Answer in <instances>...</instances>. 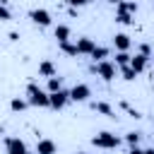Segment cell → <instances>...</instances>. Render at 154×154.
<instances>
[{"label":"cell","instance_id":"cell-11","mask_svg":"<svg viewBox=\"0 0 154 154\" xmlns=\"http://www.w3.org/2000/svg\"><path fill=\"white\" fill-rule=\"evenodd\" d=\"M147 60L149 58H144V55H140V53H135L132 58H130V67L140 75V72H144V67H147Z\"/></svg>","mask_w":154,"mask_h":154},{"label":"cell","instance_id":"cell-22","mask_svg":"<svg viewBox=\"0 0 154 154\" xmlns=\"http://www.w3.org/2000/svg\"><path fill=\"white\" fill-rule=\"evenodd\" d=\"M118 10H125V12H130V14H135L137 12V2H125V0H118V5H116Z\"/></svg>","mask_w":154,"mask_h":154},{"label":"cell","instance_id":"cell-13","mask_svg":"<svg viewBox=\"0 0 154 154\" xmlns=\"http://www.w3.org/2000/svg\"><path fill=\"white\" fill-rule=\"evenodd\" d=\"M91 108L96 111V113H101V116H106V118H116V111L106 103V101H96V103H91Z\"/></svg>","mask_w":154,"mask_h":154},{"label":"cell","instance_id":"cell-2","mask_svg":"<svg viewBox=\"0 0 154 154\" xmlns=\"http://www.w3.org/2000/svg\"><path fill=\"white\" fill-rule=\"evenodd\" d=\"M91 144L99 147V149H116L120 144V137L113 135V132H108V130H103V132H99V135L91 137Z\"/></svg>","mask_w":154,"mask_h":154},{"label":"cell","instance_id":"cell-16","mask_svg":"<svg viewBox=\"0 0 154 154\" xmlns=\"http://www.w3.org/2000/svg\"><path fill=\"white\" fill-rule=\"evenodd\" d=\"M63 89V77H48V84H46V91L48 94H53V91H60Z\"/></svg>","mask_w":154,"mask_h":154},{"label":"cell","instance_id":"cell-25","mask_svg":"<svg viewBox=\"0 0 154 154\" xmlns=\"http://www.w3.org/2000/svg\"><path fill=\"white\" fill-rule=\"evenodd\" d=\"M65 2H67V5L72 7V10H77V7H84V5L89 2V0H65Z\"/></svg>","mask_w":154,"mask_h":154},{"label":"cell","instance_id":"cell-19","mask_svg":"<svg viewBox=\"0 0 154 154\" xmlns=\"http://www.w3.org/2000/svg\"><path fill=\"white\" fill-rule=\"evenodd\" d=\"M130 58H132V55H130L128 51L116 53V63H113V65H116V67H125V65H130Z\"/></svg>","mask_w":154,"mask_h":154},{"label":"cell","instance_id":"cell-21","mask_svg":"<svg viewBox=\"0 0 154 154\" xmlns=\"http://www.w3.org/2000/svg\"><path fill=\"white\" fill-rule=\"evenodd\" d=\"M118 72H120V77H123V79H125V82H132V79H135V77H137V72H135V70H132V67H130V65H125V67H120V70H118Z\"/></svg>","mask_w":154,"mask_h":154},{"label":"cell","instance_id":"cell-23","mask_svg":"<svg viewBox=\"0 0 154 154\" xmlns=\"http://www.w3.org/2000/svg\"><path fill=\"white\" fill-rule=\"evenodd\" d=\"M140 137H142L140 132H128V135H125V142H128L130 147H137V144H140Z\"/></svg>","mask_w":154,"mask_h":154},{"label":"cell","instance_id":"cell-18","mask_svg":"<svg viewBox=\"0 0 154 154\" xmlns=\"http://www.w3.org/2000/svg\"><path fill=\"white\" fill-rule=\"evenodd\" d=\"M116 22H118V24H132V14L116 7Z\"/></svg>","mask_w":154,"mask_h":154},{"label":"cell","instance_id":"cell-29","mask_svg":"<svg viewBox=\"0 0 154 154\" xmlns=\"http://www.w3.org/2000/svg\"><path fill=\"white\" fill-rule=\"evenodd\" d=\"M108 2H113V5H118V0H108Z\"/></svg>","mask_w":154,"mask_h":154},{"label":"cell","instance_id":"cell-12","mask_svg":"<svg viewBox=\"0 0 154 154\" xmlns=\"http://www.w3.org/2000/svg\"><path fill=\"white\" fill-rule=\"evenodd\" d=\"M53 34H55V38H58V46H60V43H67V41H70V26H67V24H58Z\"/></svg>","mask_w":154,"mask_h":154},{"label":"cell","instance_id":"cell-31","mask_svg":"<svg viewBox=\"0 0 154 154\" xmlns=\"http://www.w3.org/2000/svg\"><path fill=\"white\" fill-rule=\"evenodd\" d=\"M89 2H96V0H89Z\"/></svg>","mask_w":154,"mask_h":154},{"label":"cell","instance_id":"cell-3","mask_svg":"<svg viewBox=\"0 0 154 154\" xmlns=\"http://www.w3.org/2000/svg\"><path fill=\"white\" fill-rule=\"evenodd\" d=\"M103 82H113L116 77H118V67L111 63V60H101V63H94V67H91Z\"/></svg>","mask_w":154,"mask_h":154},{"label":"cell","instance_id":"cell-8","mask_svg":"<svg viewBox=\"0 0 154 154\" xmlns=\"http://www.w3.org/2000/svg\"><path fill=\"white\" fill-rule=\"evenodd\" d=\"M77 53L79 55H91L94 53V48H96V43H94V38H89V36H82V38H77Z\"/></svg>","mask_w":154,"mask_h":154},{"label":"cell","instance_id":"cell-28","mask_svg":"<svg viewBox=\"0 0 154 154\" xmlns=\"http://www.w3.org/2000/svg\"><path fill=\"white\" fill-rule=\"evenodd\" d=\"M142 154H154V147H147V149H142Z\"/></svg>","mask_w":154,"mask_h":154},{"label":"cell","instance_id":"cell-27","mask_svg":"<svg viewBox=\"0 0 154 154\" xmlns=\"http://www.w3.org/2000/svg\"><path fill=\"white\" fill-rule=\"evenodd\" d=\"M130 154H142V149L140 147H130Z\"/></svg>","mask_w":154,"mask_h":154},{"label":"cell","instance_id":"cell-17","mask_svg":"<svg viewBox=\"0 0 154 154\" xmlns=\"http://www.w3.org/2000/svg\"><path fill=\"white\" fill-rule=\"evenodd\" d=\"M26 106H29V101H26V99H22V96H14V99L10 101V108H12L14 113H22V111H26Z\"/></svg>","mask_w":154,"mask_h":154},{"label":"cell","instance_id":"cell-26","mask_svg":"<svg viewBox=\"0 0 154 154\" xmlns=\"http://www.w3.org/2000/svg\"><path fill=\"white\" fill-rule=\"evenodd\" d=\"M140 55H144V58H149V55H152V48H149V43H142V46H140Z\"/></svg>","mask_w":154,"mask_h":154},{"label":"cell","instance_id":"cell-20","mask_svg":"<svg viewBox=\"0 0 154 154\" xmlns=\"http://www.w3.org/2000/svg\"><path fill=\"white\" fill-rule=\"evenodd\" d=\"M60 51H63L65 55H70V58H77V55H79V53H77V46L70 43V41H67V43H60Z\"/></svg>","mask_w":154,"mask_h":154},{"label":"cell","instance_id":"cell-30","mask_svg":"<svg viewBox=\"0 0 154 154\" xmlns=\"http://www.w3.org/2000/svg\"><path fill=\"white\" fill-rule=\"evenodd\" d=\"M77 154H89V152H77Z\"/></svg>","mask_w":154,"mask_h":154},{"label":"cell","instance_id":"cell-15","mask_svg":"<svg viewBox=\"0 0 154 154\" xmlns=\"http://www.w3.org/2000/svg\"><path fill=\"white\" fill-rule=\"evenodd\" d=\"M108 55H111V51H108L106 46H96V48H94V53H91V58H94V63H101V60H108Z\"/></svg>","mask_w":154,"mask_h":154},{"label":"cell","instance_id":"cell-24","mask_svg":"<svg viewBox=\"0 0 154 154\" xmlns=\"http://www.w3.org/2000/svg\"><path fill=\"white\" fill-rule=\"evenodd\" d=\"M10 19H12V12L0 2V22H10Z\"/></svg>","mask_w":154,"mask_h":154},{"label":"cell","instance_id":"cell-7","mask_svg":"<svg viewBox=\"0 0 154 154\" xmlns=\"http://www.w3.org/2000/svg\"><path fill=\"white\" fill-rule=\"evenodd\" d=\"M5 152H7V154H31V152L26 149L24 140H19V137H7V140H5Z\"/></svg>","mask_w":154,"mask_h":154},{"label":"cell","instance_id":"cell-14","mask_svg":"<svg viewBox=\"0 0 154 154\" xmlns=\"http://www.w3.org/2000/svg\"><path fill=\"white\" fill-rule=\"evenodd\" d=\"M38 77H55V65L51 63V60H43L41 65H38Z\"/></svg>","mask_w":154,"mask_h":154},{"label":"cell","instance_id":"cell-10","mask_svg":"<svg viewBox=\"0 0 154 154\" xmlns=\"http://www.w3.org/2000/svg\"><path fill=\"white\" fill-rule=\"evenodd\" d=\"M130 43H132V41H130V36H128V34H123V31L113 36V46H116V51H118V53L130 51Z\"/></svg>","mask_w":154,"mask_h":154},{"label":"cell","instance_id":"cell-4","mask_svg":"<svg viewBox=\"0 0 154 154\" xmlns=\"http://www.w3.org/2000/svg\"><path fill=\"white\" fill-rule=\"evenodd\" d=\"M89 96H91V87L89 84H75L72 89H70V101H75V103H84V101H89Z\"/></svg>","mask_w":154,"mask_h":154},{"label":"cell","instance_id":"cell-5","mask_svg":"<svg viewBox=\"0 0 154 154\" xmlns=\"http://www.w3.org/2000/svg\"><path fill=\"white\" fill-rule=\"evenodd\" d=\"M67 101H70V91H65V89L48 94V103H51L48 108H55V111H60V108H65V106H67Z\"/></svg>","mask_w":154,"mask_h":154},{"label":"cell","instance_id":"cell-1","mask_svg":"<svg viewBox=\"0 0 154 154\" xmlns=\"http://www.w3.org/2000/svg\"><path fill=\"white\" fill-rule=\"evenodd\" d=\"M26 101H29V106H36V108H48L51 106L48 103V91L41 89L38 84H34V82L26 84Z\"/></svg>","mask_w":154,"mask_h":154},{"label":"cell","instance_id":"cell-9","mask_svg":"<svg viewBox=\"0 0 154 154\" xmlns=\"http://www.w3.org/2000/svg\"><path fill=\"white\" fill-rule=\"evenodd\" d=\"M55 152H58V147H55V142H53V140L43 137V140H38V142H36V154H55Z\"/></svg>","mask_w":154,"mask_h":154},{"label":"cell","instance_id":"cell-6","mask_svg":"<svg viewBox=\"0 0 154 154\" xmlns=\"http://www.w3.org/2000/svg\"><path fill=\"white\" fill-rule=\"evenodd\" d=\"M29 19H31L34 24H38V26H51V22H53L51 12H48V10H43V7L31 10V12H29Z\"/></svg>","mask_w":154,"mask_h":154}]
</instances>
